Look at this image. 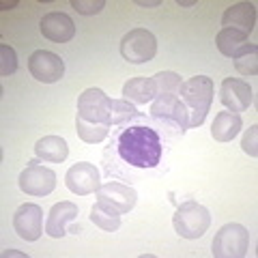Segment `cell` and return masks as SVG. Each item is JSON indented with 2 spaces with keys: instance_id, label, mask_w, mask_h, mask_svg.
<instances>
[{
  "instance_id": "cell-1",
  "label": "cell",
  "mask_w": 258,
  "mask_h": 258,
  "mask_svg": "<svg viewBox=\"0 0 258 258\" xmlns=\"http://www.w3.org/2000/svg\"><path fill=\"white\" fill-rule=\"evenodd\" d=\"M118 155L136 168H155L161 159V140L151 127H129L118 138Z\"/></svg>"
},
{
  "instance_id": "cell-2",
  "label": "cell",
  "mask_w": 258,
  "mask_h": 258,
  "mask_svg": "<svg viewBox=\"0 0 258 258\" xmlns=\"http://www.w3.org/2000/svg\"><path fill=\"white\" fill-rule=\"evenodd\" d=\"M179 95L189 112V127H200L213 101V80L207 76H194L181 84Z\"/></svg>"
},
{
  "instance_id": "cell-3",
  "label": "cell",
  "mask_w": 258,
  "mask_h": 258,
  "mask_svg": "<svg viewBox=\"0 0 258 258\" xmlns=\"http://www.w3.org/2000/svg\"><path fill=\"white\" fill-rule=\"evenodd\" d=\"M172 226L176 235L183 239H200L211 226V213L196 200H187V203L176 207Z\"/></svg>"
},
{
  "instance_id": "cell-4",
  "label": "cell",
  "mask_w": 258,
  "mask_h": 258,
  "mask_svg": "<svg viewBox=\"0 0 258 258\" xmlns=\"http://www.w3.org/2000/svg\"><path fill=\"white\" fill-rule=\"evenodd\" d=\"M249 249V232L241 224H226L215 232L213 256L215 258H243Z\"/></svg>"
},
{
  "instance_id": "cell-5",
  "label": "cell",
  "mask_w": 258,
  "mask_h": 258,
  "mask_svg": "<svg viewBox=\"0 0 258 258\" xmlns=\"http://www.w3.org/2000/svg\"><path fill=\"white\" fill-rule=\"evenodd\" d=\"M157 54V39L151 30L147 28H134L120 41V56L132 62V64H142L155 58Z\"/></svg>"
},
{
  "instance_id": "cell-6",
  "label": "cell",
  "mask_w": 258,
  "mask_h": 258,
  "mask_svg": "<svg viewBox=\"0 0 258 258\" xmlns=\"http://www.w3.org/2000/svg\"><path fill=\"white\" fill-rule=\"evenodd\" d=\"M56 187V174L50 168L39 164V159H30L28 166L20 174V189L28 196H47Z\"/></svg>"
},
{
  "instance_id": "cell-7",
  "label": "cell",
  "mask_w": 258,
  "mask_h": 258,
  "mask_svg": "<svg viewBox=\"0 0 258 258\" xmlns=\"http://www.w3.org/2000/svg\"><path fill=\"white\" fill-rule=\"evenodd\" d=\"M28 71L37 82L54 84V82H58L64 74V62L58 54L47 52V50H37V52H32L28 58Z\"/></svg>"
},
{
  "instance_id": "cell-8",
  "label": "cell",
  "mask_w": 258,
  "mask_h": 258,
  "mask_svg": "<svg viewBox=\"0 0 258 258\" xmlns=\"http://www.w3.org/2000/svg\"><path fill=\"white\" fill-rule=\"evenodd\" d=\"M78 116L91 123L110 125V97L101 88H86L78 99Z\"/></svg>"
},
{
  "instance_id": "cell-9",
  "label": "cell",
  "mask_w": 258,
  "mask_h": 258,
  "mask_svg": "<svg viewBox=\"0 0 258 258\" xmlns=\"http://www.w3.org/2000/svg\"><path fill=\"white\" fill-rule=\"evenodd\" d=\"M95 194H97V203H101L103 207H108L120 215L132 211L136 207V200H138V194H136L134 187L123 183H114V181L101 185Z\"/></svg>"
},
{
  "instance_id": "cell-10",
  "label": "cell",
  "mask_w": 258,
  "mask_h": 258,
  "mask_svg": "<svg viewBox=\"0 0 258 258\" xmlns=\"http://www.w3.org/2000/svg\"><path fill=\"white\" fill-rule=\"evenodd\" d=\"M64 183H67L69 191L78 194V196H88L101 187L99 170L95 168V164H88V161H78L71 166L64 174Z\"/></svg>"
},
{
  "instance_id": "cell-11",
  "label": "cell",
  "mask_w": 258,
  "mask_h": 258,
  "mask_svg": "<svg viewBox=\"0 0 258 258\" xmlns=\"http://www.w3.org/2000/svg\"><path fill=\"white\" fill-rule=\"evenodd\" d=\"M13 228L24 241H37L43 235V211L35 203L22 205L13 215Z\"/></svg>"
},
{
  "instance_id": "cell-12",
  "label": "cell",
  "mask_w": 258,
  "mask_h": 258,
  "mask_svg": "<svg viewBox=\"0 0 258 258\" xmlns=\"http://www.w3.org/2000/svg\"><path fill=\"white\" fill-rule=\"evenodd\" d=\"M151 114L155 118H164V120L174 123L181 129V134L185 129H189V112L176 95H157L155 99H153Z\"/></svg>"
},
{
  "instance_id": "cell-13",
  "label": "cell",
  "mask_w": 258,
  "mask_h": 258,
  "mask_svg": "<svg viewBox=\"0 0 258 258\" xmlns=\"http://www.w3.org/2000/svg\"><path fill=\"white\" fill-rule=\"evenodd\" d=\"M220 101L230 112H245L254 101V93L247 82L237 78H226L220 86Z\"/></svg>"
},
{
  "instance_id": "cell-14",
  "label": "cell",
  "mask_w": 258,
  "mask_h": 258,
  "mask_svg": "<svg viewBox=\"0 0 258 258\" xmlns=\"http://www.w3.org/2000/svg\"><path fill=\"white\" fill-rule=\"evenodd\" d=\"M39 28H41L43 37L50 39L54 43H69L71 39L76 37L74 20H71L67 13H60V11H52V13L43 15Z\"/></svg>"
},
{
  "instance_id": "cell-15",
  "label": "cell",
  "mask_w": 258,
  "mask_h": 258,
  "mask_svg": "<svg viewBox=\"0 0 258 258\" xmlns=\"http://www.w3.org/2000/svg\"><path fill=\"white\" fill-rule=\"evenodd\" d=\"M256 24V7L252 3H237L228 7L222 15V26L249 35Z\"/></svg>"
},
{
  "instance_id": "cell-16",
  "label": "cell",
  "mask_w": 258,
  "mask_h": 258,
  "mask_svg": "<svg viewBox=\"0 0 258 258\" xmlns=\"http://www.w3.org/2000/svg\"><path fill=\"white\" fill-rule=\"evenodd\" d=\"M78 205L62 200V203L54 205L47 213V222H45V232L52 239H60L67 235V224H71L78 217Z\"/></svg>"
},
{
  "instance_id": "cell-17",
  "label": "cell",
  "mask_w": 258,
  "mask_h": 258,
  "mask_svg": "<svg viewBox=\"0 0 258 258\" xmlns=\"http://www.w3.org/2000/svg\"><path fill=\"white\" fill-rule=\"evenodd\" d=\"M241 127H243L241 114H237V112H230V110L217 112L213 125H211V136L217 142H230L241 132Z\"/></svg>"
},
{
  "instance_id": "cell-18",
  "label": "cell",
  "mask_w": 258,
  "mask_h": 258,
  "mask_svg": "<svg viewBox=\"0 0 258 258\" xmlns=\"http://www.w3.org/2000/svg\"><path fill=\"white\" fill-rule=\"evenodd\" d=\"M35 153L39 159L43 161H52V164H60L67 159L69 155V147L60 136H45V138L37 140L35 144Z\"/></svg>"
},
{
  "instance_id": "cell-19",
  "label": "cell",
  "mask_w": 258,
  "mask_h": 258,
  "mask_svg": "<svg viewBox=\"0 0 258 258\" xmlns=\"http://www.w3.org/2000/svg\"><path fill=\"white\" fill-rule=\"evenodd\" d=\"M155 82L153 78H132L127 80L125 86H123V97L132 103H147L155 99Z\"/></svg>"
},
{
  "instance_id": "cell-20",
  "label": "cell",
  "mask_w": 258,
  "mask_h": 258,
  "mask_svg": "<svg viewBox=\"0 0 258 258\" xmlns=\"http://www.w3.org/2000/svg\"><path fill=\"white\" fill-rule=\"evenodd\" d=\"M215 45L224 56L235 58L247 45V35H243V32H239V30H232V28H222L215 37Z\"/></svg>"
},
{
  "instance_id": "cell-21",
  "label": "cell",
  "mask_w": 258,
  "mask_h": 258,
  "mask_svg": "<svg viewBox=\"0 0 258 258\" xmlns=\"http://www.w3.org/2000/svg\"><path fill=\"white\" fill-rule=\"evenodd\" d=\"M76 132L80 136V140H84L88 144H97L101 140H106V136L110 132V125L106 123H91V120H84L76 116Z\"/></svg>"
},
{
  "instance_id": "cell-22",
  "label": "cell",
  "mask_w": 258,
  "mask_h": 258,
  "mask_svg": "<svg viewBox=\"0 0 258 258\" xmlns=\"http://www.w3.org/2000/svg\"><path fill=\"white\" fill-rule=\"evenodd\" d=\"M91 222L97 228H101L106 232H114L120 228V213L103 207L101 203H95V207L91 209Z\"/></svg>"
},
{
  "instance_id": "cell-23",
  "label": "cell",
  "mask_w": 258,
  "mask_h": 258,
  "mask_svg": "<svg viewBox=\"0 0 258 258\" xmlns=\"http://www.w3.org/2000/svg\"><path fill=\"white\" fill-rule=\"evenodd\" d=\"M235 69L243 76L258 74V47L254 43H247L243 50L235 56Z\"/></svg>"
},
{
  "instance_id": "cell-24",
  "label": "cell",
  "mask_w": 258,
  "mask_h": 258,
  "mask_svg": "<svg viewBox=\"0 0 258 258\" xmlns=\"http://www.w3.org/2000/svg\"><path fill=\"white\" fill-rule=\"evenodd\" d=\"M153 82H155V93L157 95H179L181 84H183L181 76L174 74V71H159V74L153 76Z\"/></svg>"
},
{
  "instance_id": "cell-25",
  "label": "cell",
  "mask_w": 258,
  "mask_h": 258,
  "mask_svg": "<svg viewBox=\"0 0 258 258\" xmlns=\"http://www.w3.org/2000/svg\"><path fill=\"white\" fill-rule=\"evenodd\" d=\"M138 114L134 103L127 99H110V125H123L125 120Z\"/></svg>"
},
{
  "instance_id": "cell-26",
  "label": "cell",
  "mask_w": 258,
  "mask_h": 258,
  "mask_svg": "<svg viewBox=\"0 0 258 258\" xmlns=\"http://www.w3.org/2000/svg\"><path fill=\"white\" fill-rule=\"evenodd\" d=\"M15 71H18V56H15V50L11 45L3 43L0 45V74L7 78V76H13Z\"/></svg>"
},
{
  "instance_id": "cell-27",
  "label": "cell",
  "mask_w": 258,
  "mask_h": 258,
  "mask_svg": "<svg viewBox=\"0 0 258 258\" xmlns=\"http://www.w3.org/2000/svg\"><path fill=\"white\" fill-rule=\"evenodd\" d=\"M71 7L80 15H97L106 9V0H71Z\"/></svg>"
},
{
  "instance_id": "cell-28",
  "label": "cell",
  "mask_w": 258,
  "mask_h": 258,
  "mask_svg": "<svg viewBox=\"0 0 258 258\" xmlns=\"http://www.w3.org/2000/svg\"><path fill=\"white\" fill-rule=\"evenodd\" d=\"M241 149H243L249 157L258 155V125H252L243 134V140H241Z\"/></svg>"
},
{
  "instance_id": "cell-29",
  "label": "cell",
  "mask_w": 258,
  "mask_h": 258,
  "mask_svg": "<svg viewBox=\"0 0 258 258\" xmlns=\"http://www.w3.org/2000/svg\"><path fill=\"white\" fill-rule=\"evenodd\" d=\"M176 5L185 7V9H189V7H196V0H176Z\"/></svg>"
},
{
  "instance_id": "cell-30",
  "label": "cell",
  "mask_w": 258,
  "mask_h": 258,
  "mask_svg": "<svg viewBox=\"0 0 258 258\" xmlns=\"http://www.w3.org/2000/svg\"><path fill=\"white\" fill-rule=\"evenodd\" d=\"M138 5L140 7H159L161 3H159V0H149V3H147V0H138Z\"/></svg>"
},
{
  "instance_id": "cell-31",
  "label": "cell",
  "mask_w": 258,
  "mask_h": 258,
  "mask_svg": "<svg viewBox=\"0 0 258 258\" xmlns=\"http://www.w3.org/2000/svg\"><path fill=\"white\" fill-rule=\"evenodd\" d=\"M13 7H18V0H13V3H3V5H0V9L9 11V9H13Z\"/></svg>"
},
{
  "instance_id": "cell-32",
  "label": "cell",
  "mask_w": 258,
  "mask_h": 258,
  "mask_svg": "<svg viewBox=\"0 0 258 258\" xmlns=\"http://www.w3.org/2000/svg\"><path fill=\"white\" fill-rule=\"evenodd\" d=\"M168 198H170V203H172V205L179 207V203H176V198H174V191H168Z\"/></svg>"
}]
</instances>
